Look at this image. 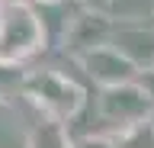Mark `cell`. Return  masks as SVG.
Wrapping results in <instances>:
<instances>
[{"mask_svg": "<svg viewBox=\"0 0 154 148\" xmlns=\"http://www.w3.org/2000/svg\"><path fill=\"white\" fill-rule=\"evenodd\" d=\"M32 39H35V23H32V16H29L26 10H10L3 45H10V49H29Z\"/></svg>", "mask_w": 154, "mask_h": 148, "instance_id": "7a4b0ae2", "label": "cell"}, {"mask_svg": "<svg viewBox=\"0 0 154 148\" xmlns=\"http://www.w3.org/2000/svg\"><path fill=\"white\" fill-rule=\"evenodd\" d=\"M35 87H38V100L48 103V106H55L58 113H71L77 106V90L71 84L58 77H35Z\"/></svg>", "mask_w": 154, "mask_h": 148, "instance_id": "6da1fadb", "label": "cell"}]
</instances>
